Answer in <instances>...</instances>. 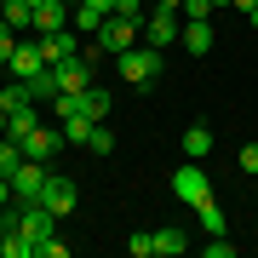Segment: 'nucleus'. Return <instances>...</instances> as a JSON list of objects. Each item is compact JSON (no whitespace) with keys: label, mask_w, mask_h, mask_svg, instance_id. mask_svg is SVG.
I'll use <instances>...</instances> for the list:
<instances>
[{"label":"nucleus","mask_w":258,"mask_h":258,"mask_svg":"<svg viewBox=\"0 0 258 258\" xmlns=\"http://www.w3.org/2000/svg\"><path fill=\"white\" fill-rule=\"evenodd\" d=\"M161 63H166V52H155L149 40H138V46H126V52L115 57V69H120L126 86H149V81L161 75Z\"/></svg>","instance_id":"f257e3e1"},{"label":"nucleus","mask_w":258,"mask_h":258,"mask_svg":"<svg viewBox=\"0 0 258 258\" xmlns=\"http://www.w3.org/2000/svg\"><path fill=\"white\" fill-rule=\"evenodd\" d=\"M138 40H144V23H132V18H115V12H109V18H103V29L92 35V46H98L103 57H120L126 46H138Z\"/></svg>","instance_id":"f03ea898"},{"label":"nucleus","mask_w":258,"mask_h":258,"mask_svg":"<svg viewBox=\"0 0 258 258\" xmlns=\"http://www.w3.org/2000/svg\"><path fill=\"white\" fill-rule=\"evenodd\" d=\"M166 189H172L178 201H189V207H201L207 195H212V178L201 172V161H184V166H178L172 178H166Z\"/></svg>","instance_id":"7ed1b4c3"},{"label":"nucleus","mask_w":258,"mask_h":258,"mask_svg":"<svg viewBox=\"0 0 258 258\" xmlns=\"http://www.w3.org/2000/svg\"><path fill=\"white\" fill-rule=\"evenodd\" d=\"M46 161H18V172H12V201H40V189H46Z\"/></svg>","instance_id":"20e7f679"},{"label":"nucleus","mask_w":258,"mask_h":258,"mask_svg":"<svg viewBox=\"0 0 258 258\" xmlns=\"http://www.w3.org/2000/svg\"><path fill=\"white\" fill-rule=\"evenodd\" d=\"M6 69H12V81H29V75L52 69V63H46V52H40V35H23V40H18V52L6 57Z\"/></svg>","instance_id":"39448f33"},{"label":"nucleus","mask_w":258,"mask_h":258,"mask_svg":"<svg viewBox=\"0 0 258 258\" xmlns=\"http://www.w3.org/2000/svg\"><path fill=\"white\" fill-rule=\"evenodd\" d=\"M52 69H57V92H86V86H92V57L86 52H75L63 63H52Z\"/></svg>","instance_id":"423d86ee"},{"label":"nucleus","mask_w":258,"mask_h":258,"mask_svg":"<svg viewBox=\"0 0 258 258\" xmlns=\"http://www.w3.org/2000/svg\"><path fill=\"white\" fill-rule=\"evenodd\" d=\"M178 35H184V23H178V12H149V18H144V40H149L155 52H166V46H172Z\"/></svg>","instance_id":"0eeeda50"},{"label":"nucleus","mask_w":258,"mask_h":258,"mask_svg":"<svg viewBox=\"0 0 258 258\" xmlns=\"http://www.w3.org/2000/svg\"><path fill=\"white\" fill-rule=\"evenodd\" d=\"M57 103H69V109H81V115H92V120L109 115V92H103L98 81L86 86V92H57Z\"/></svg>","instance_id":"6e6552de"},{"label":"nucleus","mask_w":258,"mask_h":258,"mask_svg":"<svg viewBox=\"0 0 258 258\" xmlns=\"http://www.w3.org/2000/svg\"><path fill=\"white\" fill-rule=\"evenodd\" d=\"M57 149H63V132H52V126H35V132L23 138V155H29V161H52Z\"/></svg>","instance_id":"1a4fd4ad"},{"label":"nucleus","mask_w":258,"mask_h":258,"mask_svg":"<svg viewBox=\"0 0 258 258\" xmlns=\"http://www.w3.org/2000/svg\"><path fill=\"white\" fill-rule=\"evenodd\" d=\"M75 35H81V29H52V35H40V52H46V63H63V57H75L81 46H75Z\"/></svg>","instance_id":"9d476101"},{"label":"nucleus","mask_w":258,"mask_h":258,"mask_svg":"<svg viewBox=\"0 0 258 258\" xmlns=\"http://www.w3.org/2000/svg\"><path fill=\"white\" fill-rule=\"evenodd\" d=\"M178 149H184V161H207V155H212V126H207V120H195L184 138H178Z\"/></svg>","instance_id":"9b49d317"},{"label":"nucleus","mask_w":258,"mask_h":258,"mask_svg":"<svg viewBox=\"0 0 258 258\" xmlns=\"http://www.w3.org/2000/svg\"><path fill=\"white\" fill-rule=\"evenodd\" d=\"M40 201H46L52 212H57V218H63V212H75V184H69V178H46V189H40Z\"/></svg>","instance_id":"f8f14e48"},{"label":"nucleus","mask_w":258,"mask_h":258,"mask_svg":"<svg viewBox=\"0 0 258 258\" xmlns=\"http://www.w3.org/2000/svg\"><path fill=\"white\" fill-rule=\"evenodd\" d=\"M178 40H184L189 52H212V18H184V35Z\"/></svg>","instance_id":"ddd939ff"},{"label":"nucleus","mask_w":258,"mask_h":258,"mask_svg":"<svg viewBox=\"0 0 258 258\" xmlns=\"http://www.w3.org/2000/svg\"><path fill=\"white\" fill-rule=\"evenodd\" d=\"M35 126H40V120H35V103H29V109H12V115H6V126H0V132L23 144V138H29V132H35Z\"/></svg>","instance_id":"4468645a"},{"label":"nucleus","mask_w":258,"mask_h":258,"mask_svg":"<svg viewBox=\"0 0 258 258\" xmlns=\"http://www.w3.org/2000/svg\"><path fill=\"white\" fill-rule=\"evenodd\" d=\"M184 247H189V235L178 230V224H166V230H155V252H161V258H178Z\"/></svg>","instance_id":"2eb2a0df"},{"label":"nucleus","mask_w":258,"mask_h":258,"mask_svg":"<svg viewBox=\"0 0 258 258\" xmlns=\"http://www.w3.org/2000/svg\"><path fill=\"white\" fill-rule=\"evenodd\" d=\"M23 86H29V98H40V103H52V98H57V69H40V75H29Z\"/></svg>","instance_id":"dca6fc26"},{"label":"nucleus","mask_w":258,"mask_h":258,"mask_svg":"<svg viewBox=\"0 0 258 258\" xmlns=\"http://www.w3.org/2000/svg\"><path fill=\"white\" fill-rule=\"evenodd\" d=\"M18 161H23V144L0 132V178H12V172H18Z\"/></svg>","instance_id":"f3484780"},{"label":"nucleus","mask_w":258,"mask_h":258,"mask_svg":"<svg viewBox=\"0 0 258 258\" xmlns=\"http://www.w3.org/2000/svg\"><path fill=\"white\" fill-rule=\"evenodd\" d=\"M29 103H35V98H29V86H23V81H12L6 92H0V115H12V109H29Z\"/></svg>","instance_id":"a211bd4d"},{"label":"nucleus","mask_w":258,"mask_h":258,"mask_svg":"<svg viewBox=\"0 0 258 258\" xmlns=\"http://www.w3.org/2000/svg\"><path fill=\"white\" fill-rule=\"evenodd\" d=\"M195 212H201V230H207V235H224V207L212 201V195H207V201L195 207Z\"/></svg>","instance_id":"6ab92c4d"},{"label":"nucleus","mask_w":258,"mask_h":258,"mask_svg":"<svg viewBox=\"0 0 258 258\" xmlns=\"http://www.w3.org/2000/svg\"><path fill=\"white\" fill-rule=\"evenodd\" d=\"M69 18H75L81 35H98V29H103V12H92V6H69Z\"/></svg>","instance_id":"aec40b11"},{"label":"nucleus","mask_w":258,"mask_h":258,"mask_svg":"<svg viewBox=\"0 0 258 258\" xmlns=\"http://www.w3.org/2000/svg\"><path fill=\"white\" fill-rule=\"evenodd\" d=\"M126 252H132V258H155V235H144V230L126 235Z\"/></svg>","instance_id":"412c9836"},{"label":"nucleus","mask_w":258,"mask_h":258,"mask_svg":"<svg viewBox=\"0 0 258 258\" xmlns=\"http://www.w3.org/2000/svg\"><path fill=\"white\" fill-rule=\"evenodd\" d=\"M144 6H149V0H115V18H132V23H144V18H149Z\"/></svg>","instance_id":"4be33fe9"},{"label":"nucleus","mask_w":258,"mask_h":258,"mask_svg":"<svg viewBox=\"0 0 258 258\" xmlns=\"http://www.w3.org/2000/svg\"><path fill=\"white\" fill-rule=\"evenodd\" d=\"M207 258H235V241H224V235H207Z\"/></svg>","instance_id":"5701e85b"},{"label":"nucleus","mask_w":258,"mask_h":258,"mask_svg":"<svg viewBox=\"0 0 258 258\" xmlns=\"http://www.w3.org/2000/svg\"><path fill=\"white\" fill-rule=\"evenodd\" d=\"M86 149H92V155H109V149H115V138L103 132V120H98V132H92V144H86Z\"/></svg>","instance_id":"b1692460"},{"label":"nucleus","mask_w":258,"mask_h":258,"mask_svg":"<svg viewBox=\"0 0 258 258\" xmlns=\"http://www.w3.org/2000/svg\"><path fill=\"white\" fill-rule=\"evenodd\" d=\"M40 258H69V241H57V235H46V241H40Z\"/></svg>","instance_id":"393cba45"},{"label":"nucleus","mask_w":258,"mask_h":258,"mask_svg":"<svg viewBox=\"0 0 258 258\" xmlns=\"http://www.w3.org/2000/svg\"><path fill=\"white\" fill-rule=\"evenodd\" d=\"M178 18H212V0H184V12Z\"/></svg>","instance_id":"a878e982"},{"label":"nucleus","mask_w":258,"mask_h":258,"mask_svg":"<svg viewBox=\"0 0 258 258\" xmlns=\"http://www.w3.org/2000/svg\"><path fill=\"white\" fill-rule=\"evenodd\" d=\"M241 172H252V178H258V144H247V149H241Z\"/></svg>","instance_id":"bb28decb"},{"label":"nucleus","mask_w":258,"mask_h":258,"mask_svg":"<svg viewBox=\"0 0 258 258\" xmlns=\"http://www.w3.org/2000/svg\"><path fill=\"white\" fill-rule=\"evenodd\" d=\"M81 6H92V12H103V18H109V12H115V0H81Z\"/></svg>","instance_id":"cd10ccee"},{"label":"nucleus","mask_w":258,"mask_h":258,"mask_svg":"<svg viewBox=\"0 0 258 258\" xmlns=\"http://www.w3.org/2000/svg\"><path fill=\"white\" fill-rule=\"evenodd\" d=\"M155 12H184V0H155Z\"/></svg>","instance_id":"c85d7f7f"},{"label":"nucleus","mask_w":258,"mask_h":258,"mask_svg":"<svg viewBox=\"0 0 258 258\" xmlns=\"http://www.w3.org/2000/svg\"><path fill=\"white\" fill-rule=\"evenodd\" d=\"M12 201V178H0V207H6Z\"/></svg>","instance_id":"c756f323"},{"label":"nucleus","mask_w":258,"mask_h":258,"mask_svg":"<svg viewBox=\"0 0 258 258\" xmlns=\"http://www.w3.org/2000/svg\"><path fill=\"white\" fill-rule=\"evenodd\" d=\"M235 6H241V12H247V18H252V12H258V0H235Z\"/></svg>","instance_id":"7c9ffc66"},{"label":"nucleus","mask_w":258,"mask_h":258,"mask_svg":"<svg viewBox=\"0 0 258 258\" xmlns=\"http://www.w3.org/2000/svg\"><path fill=\"white\" fill-rule=\"evenodd\" d=\"M224 6H235V0H212V12H224Z\"/></svg>","instance_id":"2f4dec72"},{"label":"nucleus","mask_w":258,"mask_h":258,"mask_svg":"<svg viewBox=\"0 0 258 258\" xmlns=\"http://www.w3.org/2000/svg\"><path fill=\"white\" fill-rule=\"evenodd\" d=\"M0 29H6V0H0Z\"/></svg>","instance_id":"473e14b6"},{"label":"nucleus","mask_w":258,"mask_h":258,"mask_svg":"<svg viewBox=\"0 0 258 258\" xmlns=\"http://www.w3.org/2000/svg\"><path fill=\"white\" fill-rule=\"evenodd\" d=\"M6 235H12V230H6V224H0V247H6Z\"/></svg>","instance_id":"72a5a7b5"},{"label":"nucleus","mask_w":258,"mask_h":258,"mask_svg":"<svg viewBox=\"0 0 258 258\" xmlns=\"http://www.w3.org/2000/svg\"><path fill=\"white\" fill-rule=\"evenodd\" d=\"M63 6H81V0H63Z\"/></svg>","instance_id":"f704fd0d"},{"label":"nucleus","mask_w":258,"mask_h":258,"mask_svg":"<svg viewBox=\"0 0 258 258\" xmlns=\"http://www.w3.org/2000/svg\"><path fill=\"white\" fill-rule=\"evenodd\" d=\"M252 29H258V12H252Z\"/></svg>","instance_id":"c9c22d12"}]
</instances>
